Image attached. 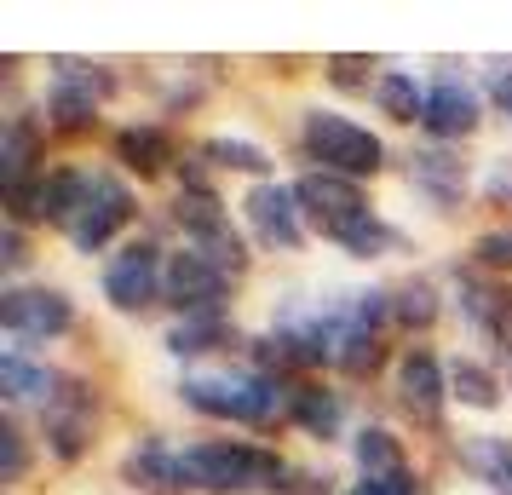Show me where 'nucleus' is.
Wrapping results in <instances>:
<instances>
[{
	"instance_id": "16",
	"label": "nucleus",
	"mask_w": 512,
	"mask_h": 495,
	"mask_svg": "<svg viewBox=\"0 0 512 495\" xmlns=\"http://www.w3.org/2000/svg\"><path fill=\"white\" fill-rule=\"evenodd\" d=\"M409 179L426 185L438 202H455L466 190V167L455 156H443V150H420V156H409Z\"/></svg>"
},
{
	"instance_id": "17",
	"label": "nucleus",
	"mask_w": 512,
	"mask_h": 495,
	"mask_svg": "<svg viewBox=\"0 0 512 495\" xmlns=\"http://www.w3.org/2000/svg\"><path fill=\"white\" fill-rule=\"evenodd\" d=\"M461 467L478 472L484 484H507L512 478V444L495 438V432H472V438L461 444Z\"/></svg>"
},
{
	"instance_id": "4",
	"label": "nucleus",
	"mask_w": 512,
	"mask_h": 495,
	"mask_svg": "<svg viewBox=\"0 0 512 495\" xmlns=\"http://www.w3.org/2000/svg\"><path fill=\"white\" fill-rule=\"evenodd\" d=\"M305 150H311V162H323V173H340L351 185L363 173H380V162H386V144L340 110H305Z\"/></svg>"
},
{
	"instance_id": "8",
	"label": "nucleus",
	"mask_w": 512,
	"mask_h": 495,
	"mask_svg": "<svg viewBox=\"0 0 512 495\" xmlns=\"http://www.w3.org/2000/svg\"><path fill=\"white\" fill-rule=\"evenodd\" d=\"M0 323L18 340H52L75 323V306L58 288H12V294H0Z\"/></svg>"
},
{
	"instance_id": "27",
	"label": "nucleus",
	"mask_w": 512,
	"mask_h": 495,
	"mask_svg": "<svg viewBox=\"0 0 512 495\" xmlns=\"http://www.w3.org/2000/svg\"><path fill=\"white\" fill-rule=\"evenodd\" d=\"M374 363H380L374 329H346V340H340V369L346 375H374Z\"/></svg>"
},
{
	"instance_id": "26",
	"label": "nucleus",
	"mask_w": 512,
	"mask_h": 495,
	"mask_svg": "<svg viewBox=\"0 0 512 495\" xmlns=\"http://www.w3.org/2000/svg\"><path fill=\"white\" fill-rule=\"evenodd\" d=\"M392 317H403L409 329H426L432 317H438V294H432V283H403L392 294Z\"/></svg>"
},
{
	"instance_id": "29",
	"label": "nucleus",
	"mask_w": 512,
	"mask_h": 495,
	"mask_svg": "<svg viewBox=\"0 0 512 495\" xmlns=\"http://www.w3.org/2000/svg\"><path fill=\"white\" fill-rule=\"evenodd\" d=\"M24 467H29V455H24V432L6 421V426H0V472H6V484H18V478H24Z\"/></svg>"
},
{
	"instance_id": "9",
	"label": "nucleus",
	"mask_w": 512,
	"mask_h": 495,
	"mask_svg": "<svg viewBox=\"0 0 512 495\" xmlns=\"http://www.w3.org/2000/svg\"><path fill=\"white\" fill-rule=\"evenodd\" d=\"M104 93H110V75H98L93 64L64 58L58 75H52V87H47V116L58 121V127H87Z\"/></svg>"
},
{
	"instance_id": "18",
	"label": "nucleus",
	"mask_w": 512,
	"mask_h": 495,
	"mask_svg": "<svg viewBox=\"0 0 512 495\" xmlns=\"http://www.w3.org/2000/svg\"><path fill=\"white\" fill-rule=\"evenodd\" d=\"M449 398H461L466 409H495V403H501V380H495V369H484L478 357H455V369H449Z\"/></svg>"
},
{
	"instance_id": "13",
	"label": "nucleus",
	"mask_w": 512,
	"mask_h": 495,
	"mask_svg": "<svg viewBox=\"0 0 512 495\" xmlns=\"http://www.w3.org/2000/svg\"><path fill=\"white\" fill-rule=\"evenodd\" d=\"M87 432H93V398L70 386V392H58L47 409V444L58 461H75L81 449H87Z\"/></svg>"
},
{
	"instance_id": "24",
	"label": "nucleus",
	"mask_w": 512,
	"mask_h": 495,
	"mask_svg": "<svg viewBox=\"0 0 512 495\" xmlns=\"http://www.w3.org/2000/svg\"><path fill=\"white\" fill-rule=\"evenodd\" d=\"M357 467H363V478H369V472L403 467V449H397V438L386 426H363V432H357Z\"/></svg>"
},
{
	"instance_id": "1",
	"label": "nucleus",
	"mask_w": 512,
	"mask_h": 495,
	"mask_svg": "<svg viewBox=\"0 0 512 495\" xmlns=\"http://www.w3.org/2000/svg\"><path fill=\"white\" fill-rule=\"evenodd\" d=\"M294 196H300V213H311L317 225H323V236H334L346 254H380L386 242H392V231L380 225V213L363 202V190L351 185V179H340V173H305L300 185H294Z\"/></svg>"
},
{
	"instance_id": "28",
	"label": "nucleus",
	"mask_w": 512,
	"mask_h": 495,
	"mask_svg": "<svg viewBox=\"0 0 512 495\" xmlns=\"http://www.w3.org/2000/svg\"><path fill=\"white\" fill-rule=\"evenodd\" d=\"M351 495H420V484H415L409 467H397V472H369Z\"/></svg>"
},
{
	"instance_id": "5",
	"label": "nucleus",
	"mask_w": 512,
	"mask_h": 495,
	"mask_svg": "<svg viewBox=\"0 0 512 495\" xmlns=\"http://www.w3.org/2000/svg\"><path fill=\"white\" fill-rule=\"evenodd\" d=\"M133 219V196H127V185H121L116 173H87V190H81V208L70 213V242L81 248V254H98L110 236L121 231Z\"/></svg>"
},
{
	"instance_id": "11",
	"label": "nucleus",
	"mask_w": 512,
	"mask_h": 495,
	"mask_svg": "<svg viewBox=\"0 0 512 495\" xmlns=\"http://www.w3.org/2000/svg\"><path fill=\"white\" fill-rule=\"evenodd\" d=\"M242 213H248V225H254V236L265 242V248H300V196L282 185H254L248 196H242Z\"/></svg>"
},
{
	"instance_id": "6",
	"label": "nucleus",
	"mask_w": 512,
	"mask_h": 495,
	"mask_svg": "<svg viewBox=\"0 0 512 495\" xmlns=\"http://www.w3.org/2000/svg\"><path fill=\"white\" fill-rule=\"evenodd\" d=\"M167 271H162V248L156 242H127L116 260L104 265V300L116 311H144L156 306Z\"/></svg>"
},
{
	"instance_id": "7",
	"label": "nucleus",
	"mask_w": 512,
	"mask_h": 495,
	"mask_svg": "<svg viewBox=\"0 0 512 495\" xmlns=\"http://www.w3.org/2000/svg\"><path fill=\"white\" fill-rule=\"evenodd\" d=\"M225 283L231 271H219L208 254L196 248H179L167 260V300L185 311V317H219V300H225Z\"/></svg>"
},
{
	"instance_id": "2",
	"label": "nucleus",
	"mask_w": 512,
	"mask_h": 495,
	"mask_svg": "<svg viewBox=\"0 0 512 495\" xmlns=\"http://www.w3.org/2000/svg\"><path fill=\"white\" fill-rule=\"evenodd\" d=\"M185 478L190 490H208V495H254V490H288L282 467L271 449L254 444H231V438H208V444H190L185 455Z\"/></svg>"
},
{
	"instance_id": "3",
	"label": "nucleus",
	"mask_w": 512,
	"mask_h": 495,
	"mask_svg": "<svg viewBox=\"0 0 512 495\" xmlns=\"http://www.w3.org/2000/svg\"><path fill=\"white\" fill-rule=\"evenodd\" d=\"M179 398H185L196 415H208V421L265 426L294 403V392H282L271 375H248V369H242V375H190L185 386H179Z\"/></svg>"
},
{
	"instance_id": "30",
	"label": "nucleus",
	"mask_w": 512,
	"mask_h": 495,
	"mask_svg": "<svg viewBox=\"0 0 512 495\" xmlns=\"http://www.w3.org/2000/svg\"><path fill=\"white\" fill-rule=\"evenodd\" d=\"M472 254H478V265H489V271H512V231H484Z\"/></svg>"
},
{
	"instance_id": "22",
	"label": "nucleus",
	"mask_w": 512,
	"mask_h": 495,
	"mask_svg": "<svg viewBox=\"0 0 512 495\" xmlns=\"http://www.w3.org/2000/svg\"><path fill=\"white\" fill-rule=\"evenodd\" d=\"M0 386H6V398H12V403L52 398V392H47L52 375H47V369H35V363H24L18 352H6V357H0Z\"/></svg>"
},
{
	"instance_id": "20",
	"label": "nucleus",
	"mask_w": 512,
	"mask_h": 495,
	"mask_svg": "<svg viewBox=\"0 0 512 495\" xmlns=\"http://www.w3.org/2000/svg\"><path fill=\"white\" fill-rule=\"evenodd\" d=\"M225 340V317H179L167 329V352L173 357H202Z\"/></svg>"
},
{
	"instance_id": "21",
	"label": "nucleus",
	"mask_w": 512,
	"mask_h": 495,
	"mask_svg": "<svg viewBox=\"0 0 512 495\" xmlns=\"http://www.w3.org/2000/svg\"><path fill=\"white\" fill-rule=\"evenodd\" d=\"M374 98H380V110H386L392 121H420V116H426V93L415 87V75H403V70L380 75Z\"/></svg>"
},
{
	"instance_id": "19",
	"label": "nucleus",
	"mask_w": 512,
	"mask_h": 495,
	"mask_svg": "<svg viewBox=\"0 0 512 495\" xmlns=\"http://www.w3.org/2000/svg\"><path fill=\"white\" fill-rule=\"evenodd\" d=\"M288 415H294L311 438H334V432H340V398L323 392V386H300L294 403H288Z\"/></svg>"
},
{
	"instance_id": "32",
	"label": "nucleus",
	"mask_w": 512,
	"mask_h": 495,
	"mask_svg": "<svg viewBox=\"0 0 512 495\" xmlns=\"http://www.w3.org/2000/svg\"><path fill=\"white\" fill-rule=\"evenodd\" d=\"M288 495H328V478H317V472H294Z\"/></svg>"
},
{
	"instance_id": "34",
	"label": "nucleus",
	"mask_w": 512,
	"mask_h": 495,
	"mask_svg": "<svg viewBox=\"0 0 512 495\" xmlns=\"http://www.w3.org/2000/svg\"><path fill=\"white\" fill-rule=\"evenodd\" d=\"M6 265H24V236H18V225L6 231Z\"/></svg>"
},
{
	"instance_id": "31",
	"label": "nucleus",
	"mask_w": 512,
	"mask_h": 495,
	"mask_svg": "<svg viewBox=\"0 0 512 495\" xmlns=\"http://www.w3.org/2000/svg\"><path fill=\"white\" fill-rule=\"evenodd\" d=\"M357 70H369V64H363V58H334V64H328V75H334L340 87H357Z\"/></svg>"
},
{
	"instance_id": "33",
	"label": "nucleus",
	"mask_w": 512,
	"mask_h": 495,
	"mask_svg": "<svg viewBox=\"0 0 512 495\" xmlns=\"http://www.w3.org/2000/svg\"><path fill=\"white\" fill-rule=\"evenodd\" d=\"M501 190L512 196V156H501V162H495V173H489V196H501Z\"/></svg>"
},
{
	"instance_id": "23",
	"label": "nucleus",
	"mask_w": 512,
	"mask_h": 495,
	"mask_svg": "<svg viewBox=\"0 0 512 495\" xmlns=\"http://www.w3.org/2000/svg\"><path fill=\"white\" fill-rule=\"evenodd\" d=\"M29 156H35V133H29V121H12L6 144H0V179H6V190L29 185Z\"/></svg>"
},
{
	"instance_id": "12",
	"label": "nucleus",
	"mask_w": 512,
	"mask_h": 495,
	"mask_svg": "<svg viewBox=\"0 0 512 495\" xmlns=\"http://www.w3.org/2000/svg\"><path fill=\"white\" fill-rule=\"evenodd\" d=\"M478 98H472V87H461V81H438L432 93H426V116H420V127L426 133H438V139H466V133H478Z\"/></svg>"
},
{
	"instance_id": "35",
	"label": "nucleus",
	"mask_w": 512,
	"mask_h": 495,
	"mask_svg": "<svg viewBox=\"0 0 512 495\" xmlns=\"http://www.w3.org/2000/svg\"><path fill=\"white\" fill-rule=\"evenodd\" d=\"M495 104L512 116V75H501V81H495Z\"/></svg>"
},
{
	"instance_id": "15",
	"label": "nucleus",
	"mask_w": 512,
	"mask_h": 495,
	"mask_svg": "<svg viewBox=\"0 0 512 495\" xmlns=\"http://www.w3.org/2000/svg\"><path fill=\"white\" fill-rule=\"evenodd\" d=\"M116 162H127L133 173H162L173 162V139L162 127H127L116 139Z\"/></svg>"
},
{
	"instance_id": "25",
	"label": "nucleus",
	"mask_w": 512,
	"mask_h": 495,
	"mask_svg": "<svg viewBox=\"0 0 512 495\" xmlns=\"http://www.w3.org/2000/svg\"><path fill=\"white\" fill-rule=\"evenodd\" d=\"M202 156L219 162V167H236V173H265V167H271V156H265L259 144H248V139H208Z\"/></svg>"
},
{
	"instance_id": "10",
	"label": "nucleus",
	"mask_w": 512,
	"mask_h": 495,
	"mask_svg": "<svg viewBox=\"0 0 512 495\" xmlns=\"http://www.w3.org/2000/svg\"><path fill=\"white\" fill-rule=\"evenodd\" d=\"M443 398H449V380H443L438 357L426 352V346H409L403 363H397V403H403L420 426H438Z\"/></svg>"
},
{
	"instance_id": "14",
	"label": "nucleus",
	"mask_w": 512,
	"mask_h": 495,
	"mask_svg": "<svg viewBox=\"0 0 512 495\" xmlns=\"http://www.w3.org/2000/svg\"><path fill=\"white\" fill-rule=\"evenodd\" d=\"M127 484H133V490H150V495L190 490L185 461H179V455H167L162 444H144V449H133V455H127Z\"/></svg>"
}]
</instances>
